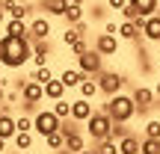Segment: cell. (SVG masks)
Returning a JSON list of instances; mask_svg holds the SVG:
<instances>
[{
  "label": "cell",
  "mask_w": 160,
  "mask_h": 154,
  "mask_svg": "<svg viewBox=\"0 0 160 154\" xmlns=\"http://www.w3.org/2000/svg\"><path fill=\"white\" fill-rule=\"evenodd\" d=\"M139 142H142L139 137L128 133V137H122V139H119V151H122V154H139Z\"/></svg>",
  "instance_id": "obj_22"
},
{
  "label": "cell",
  "mask_w": 160,
  "mask_h": 154,
  "mask_svg": "<svg viewBox=\"0 0 160 154\" xmlns=\"http://www.w3.org/2000/svg\"><path fill=\"white\" fill-rule=\"evenodd\" d=\"M77 68L86 71V74H101V68H104V53L95 51V45H92L86 53H80V57H77Z\"/></svg>",
  "instance_id": "obj_5"
},
{
  "label": "cell",
  "mask_w": 160,
  "mask_h": 154,
  "mask_svg": "<svg viewBox=\"0 0 160 154\" xmlns=\"http://www.w3.org/2000/svg\"><path fill=\"white\" fill-rule=\"evenodd\" d=\"M104 33H113V36H119V27H116L113 21H107V24H104Z\"/></svg>",
  "instance_id": "obj_38"
},
{
  "label": "cell",
  "mask_w": 160,
  "mask_h": 154,
  "mask_svg": "<svg viewBox=\"0 0 160 154\" xmlns=\"http://www.w3.org/2000/svg\"><path fill=\"white\" fill-rule=\"evenodd\" d=\"M45 145H48L51 151H62V148H65V133H62V131L48 133V137H45Z\"/></svg>",
  "instance_id": "obj_26"
},
{
  "label": "cell",
  "mask_w": 160,
  "mask_h": 154,
  "mask_svg": "<svg viewBox=\"0 0 160 154\" xmlns=\"http://www.w3.org/2000/svg\"><path fill=\"white\" fill-rule=\"evenodd\" d=\"M30 77H33L36 83H42V86H45L48 80H53V71H51V65H39V68H36Z\"/></svg>",
  "instance_id": "obj_30"
},
{
  "label": "cell",
  "mask_w": 160,
  "mask_h": 154,
  "mask_svg": "<svg viewBox=\"0 0 160 154\" xmlns=\"http://www.w3.org/2000/svg\"><path fill=\"white\" fill-rule=\"evenodd\" d=\"M65 6H68L65 0H42V9H45L51 18H62L65 15Z\"/></svg>",
  "instance_id": "obj_23"
},
{
  "label": "cell",
  "mask_w": 160,
  "mask_h": 154,
  "mask_svg": "<svg viewBox=\"0 0 160 154\" xmlns=\"http://www.w3.org/2000/svg\"><path fill=\"white\" fill-rule=\"evenodd\" d=\"M131 3H133V6L139 9V15H142V18L154 15V12L160 9V3H157V0H131Z\"/></svg>",
  "instance_id": "obj_27"
},
{
  "label": "cell",
  "mask_w": 160,
  "mask_h": 154,
  "mask_svg": "<svg viewBox=\"0 0 160 154\" xmlns=\"http://www.w3.org/2000/svg\"><path fill=\"white\" fill-rule=\"evenodd\" d=\"M3 68H6V65H3V62H0V74H3Z\"/></svg>",
  "instance_id": "obj_47"
},
{
  "label": "cell",
  "mask_w": 160,
  "mask_h": 154,
  "mask_svg": "<svg viewBox=\"0 0 160 154\" xmlns=\"http://www.w3.org/2000/svg\"><path fill=\"white\" fill-rule=\"evenodd\" d=\"M139 18H142V15H139V9L128 0V6L122 9V21H139Z\"/></svg>",
  "instance_id": "obj_34"
},
{
  "label": "cell",
  "mask_w": 160,
  "mask_h": 154,
  "mask_svg": "<svg viewBox=\"0 0 160 154\" xmlns=\"http://www.w3.org/2000/svg\"><path fill=\"white\" fill-rule=\"evenodd\" d=\"M139 154H160V139L142 137V142H139Z\"/></svg>",
  "instance_id": "obj_29"
},
{
  "label": "cell",
  "mask_w": 160,
  "mask_h": 154,
  "mask_svg": "<svg viewBox=\"0 0 160 154\" xmlns=\"http://www.w3.org/2000/svg\"><path fill=\"white\" fill-rule=\"evenodd\" d=\"M3 9H6L9 18H21V21L30 18V6H24L21 0H3Z\"/></svg>",
  "instance_id": "obj_15"
},
{
  "label": "cell",
  "mask_w": 160,
  "mask_h": 154,
  "mask_svg": "<svg viewBox=\"0 0 160 154\" xmlns=\"http://www.w3.org/2000/svg\"><path fill=\"white\" fill-rule=\"evenodd\" d=\"M65 3H83V0H65Z\"/></svg>",
  "instance_id": "obj_45"
},
{
  "label": "cell",
  "mask_w": 160,
  "mask_h": 154,
  "mask_svg": "<svg viewBox=\"0 0 160 154\" xmlns=\"http://www.w3.org/2000/svg\"><path fill=\"white\" fill-rule=\"evenodd\" d=\"M21 101H24V107H27V110H36V104L45 101V86L36 83V80L30 77L27 83H24V89H21Z\"/></svg>",
  "instance_id": "obj_7"
},
{
  "label": "cell",
  "mask_w": 160,
  "mask_h": 154,
  "mask_svg": "<svg viewBox=\"0 0 160 154\" xmlns=\"http://www.w3.org/2000/svg\"><path fill=\"white\" fill-rule=\"evenodd\" d=\"M104 110L110 113V119H113V122H125V125H128V122L137 116V101H133V95L116 92V95H110V98H107Z\"/></svg>",
  "instance_id": "obj_2"
},
{
  "label": "cell",
  "mask_w": 160,
  "mask_h": 154,
  "mask_svg": "<svg viewBox=\"0 0 160 154\" xmlns=\"http://www.w3.org/2000/svg\"><path fill=\"white\" fill-rule=\"evenodd\" d=\"M133 101H137V116H139V119H145V116H148V110L154 107L157 95H154V89H151V86H137V89H133Z\"/></svg>",
  "instance_id": "obj_6"
},
{
  "label": "cell",
  "mask_w": 160,
  "mask_h": 154,
  "mask_svg": "<svg viewBox=\"0 0 160 154\" xmlns=\"http://www.w3.org/2000/svg\"><path fill=\"white\" fill-rule=\"evenodd\" d=\"M128 6V0H107V9H116V12H122Z\"/></svg>",
  "instance_id": "obj_37"
},
{
  "label": "cell",
  "mask_w": 160,
  "mask_h": 154,
  "mask_svg": "<svg viewBox=\"0 0 160 154\" xmlns=\"http://www.w3.org/2000/svg\"><path fill=\"white\" fill-rule=\"evenodd\" d=\"M83 77H89V74H86V71H80V68H65L62 74H59V80H62L68 89H77V86L83 83Z\"/></svg>",
  "instance_id": "obj_18"
},
{
  "label": "cell",
  "mask_w": 160,
  "mask_h": 154,
  "mask_svg": "<svg viewBox=\"0 0 160 154\" xmlns=\"http://www.w3.org/2000/svg\"><path fill=\"white\" fill-rule=\"evenodd\" d=\"M53 113H57L59 116V119H68V116H71V101H65V98H59V101H53Z\"/></svg>",
  "instance_id": "obj_31"
},
{
  "label": "cell",
  "mask_w": 160,
  "mask_h": 154,
  "mask_svg": "<svg viewBox=\"0 0 160 154\" xmlns=\"http://www.w3.org/2000/svg\"><path fill=\"white\" fill-rule=\"evenodd\" d=\"M77 154H95V151H92V148H83V151H77Z\"/></svg>",
  "instance_id": "obj_44"
},
{
  "label": "cell",
  "mask_w": 160,
  "mask_h": 154,
  "mask_svg": "<svg viewBox=\"0 0 160 154\" xmlns=\"http://www.w3.org/2000/svg\"><path fill=\"white\" fill-rule=\"evenodd\" d=\"M92 113H95V107H92V101H89V98H83V95H80L77 101H71V119L86 122Z\"/></svg>",
  "instance_id": "obj_12"
},
{
  "label": "cell",
  "mask_w": 160,
  "mask_h": 154,
  "mask_svg": "<svg viewBox=\"0 0 160 154\" xmlns=\"http://www.w3.org/2000/svg\"><path fill=\"white\" fill-rule=\"evenodd\" d=\"M98 77V86H101V92L104 95H116V92H122V86L128 83L125 74H116V71H101V74H95Z\"/></svg>",
  "instance_id": "obj_8"
},
{
  "label": "cell",
  "mask_w": 160,
  "mask_h": 154,
  "mask_svg": "<svg viewBox=\"0 0 160 154\" xmlns=\"http://www.w3.org/2000/svg\"><path fill=\"white\" fill-rule=\"evenodd\" d=\"M119 47H122V39H119V36H113V33H98L95 51H101L104 57H116V53H119Z\"/></svg>",
  "instance_id": "obj_9"
},
{
  "label": "cell",
  "mask_w": 160,
  "mask_h": 154,
  "mask_svg": "<svg viewBox=\"0 0 160 154\" xmlns=\"http://www.w3.org/2000/svg\"><path fill=\"white\" fill-rule=\"evenodd\" d=\"M18 95H21L18 89H15V92H6V104H15V101H18Z\"/></svg>",
  "instance_id": "obj_39"
},
{
  "label": "cell",
  "mask_w": 160,
  "mask_h": 154,
  "mask_svg": "<svg viewBox=\"0 0 160 154\" xmlns=\"http://www.w3.org/2000/svg\"><path fill=\"white\" fill-rule=\"evenodd\" d=\"M86 148V139H83V133H68V137H65V151L68 154H77V151H83Z\"/></svg>",
  "instance_id": "obj_24"
},
{
  "label": "cell",
  "mask_w": 160,
  "mask_h": 154,
  "mask_svg": "<svg viewBox=\"0 0 160 154\" xmlns=\"http://www.w3.org/2000/svg\"><path fill=\"white\" fill-rule=\"evenodd\" d=\"M128 127H125V122H113V131H110V139H116V142H119L122 137H128Z\"/></svg>",
  "instance_id": "obj_35"
},
{
  "label": "cell",
  "mask_w": 160,
  "mask_h": 154,
  "mask_svg": "<svg viewBox=\"0 0 160 154\" xmlns=\"http://www.w3.org/2000/svg\"><path fill=\"white\" fill-rule=\"evenodd\" d=\"M142 137H151V139H160V119H148L142 127Z\"/></svg>",
  "instance_id": "obj_33"
},
{
  "label": "cell",
  "mask_w": 160,
  "mask_h": 154,
  "mask_svg": "<svg viewBox=\"0 0 160 154\" xmlns=\"http://www.w3.org/2000/svg\"><path fill=\"white\" fill-rule=\"evenodd\" d=\"M65 89H68V86H65L59 77H53V80L45 83V98L48 101H59V98H65Z\"/></svg>",
  "instance_id": "obj_16"
},
{
  "label": "cell",
  "mask_w": 160,
  "mask_h": 154,
  "mask_svg": "<svg viewBox=\"0 0 160 154\" xmlns=\"http://www.w3.org/2000/svg\"><path fill=\"white\" fill-rule=\"evenodd\" d=\"M59 116L53 113V110H42V113H36L33 116V133H39L42 139L48 137V133H53V131H59Z\"/></svg>",
  "instance_id": "obj_4"
},
{
  "label": "cell",
  "mask_w": 160,
  "mask_h": 154,
  "mask_svg": "<svg viewBox=\"0 0 160 154\" xmlns=\"http://www.w3.org/2000/svg\"><path fill=\"white\" fill-rule=\"evenodd\" d=\"M51 21L48 18H33L30 21V39H51Z\"/></svg>",
  "instance_id": "obj_14"
},
{
  "label": "cell",
  "mask_w": 160,
  "mask_h": 154,
  "mask_svg": "<svg viewBox=\"0 0 160 154\" xmlns=\"http://www.w3.org/2000/svg\"><path fill=\"white\" fill-rule=\"evenodd\" d=\"M48 57H51V42L48 39H33V65H48Z\"/></svg>",
  "instance_id": "obj_13"
},
{
  "label": "cell",
  "mask_w": 160,
  "mask_h": 154,
  "mask_svg": "<svg viewBox=\"0 0 160 154\" xmlns=\"http://www.w3.org/2000/svg\"><path fill=\"white\" fill-rule=\"evenodd\" d=\"M12 142H15L18 151H30L33 142H36V137H33V131H18L15 137H12Z\"/></svg>",
  "instance_id": "obj_21"
},
{
  "label": "cell",
  "mask_w": 160,
  "mask_h": 154,
  "mask_svg": "<svg viewBox=\"0 0 160 154\" xmlns=\"http://www.w3.org/2000/svg\"><path fill=\"white\" fill-rule=\"evenodd\" d=\"M142 21L145 18H139V21H122L119 24V39L122 42H139L142 39Z\"/></svg>",
  "instance_id": "obj_10"
},
{
  "label": "cell",
  "mask_w": 160,
  "mask_h": 154,
  "mask_svg": "<svg viewBox=\"0 0 160 154\" xmlns=\"http://www.w3.org/2000/svg\"><path fill=\"white\" fill-rule=\"evenodd\" d=\"M95 154H122V151H119V142L116 139H101L95 145Z\"/></svg>",
  "instance_id": "obj_28"
},
{
  "label": "cell",
  "mask_w": 160,
  "mask_h": 154,
  "mask_svg": "<svg viewBox=\"0 0 160 154\" xmlns=\"http://www.w3.org/2000/svg\"><path fill=\"white\" fill-rule=\"evenodd\" d=\"M77 89H80V95H83V98H89V101H92V98L101 92V86H98V80H92V74H89V77H83V83H80Z\"/></svg>",
  "instance_id": "obj_25"
},
{
  "label": "cell",
  "mask_w": 160,
  "mask_h": 154,
  "mask_svg": "<svg viewBox=\"0 0 160 154\" xmlns=\"http://www.w3.org/2000/svg\"><path fill=\"white\" fill-rule=\"evenodd\" d=\"M142 39L160 45V12H154V15H148L142 21Z\"/></svg>",
  "instance_id": "obj_11"
},
{
  "label": "cell",
  "mask_w": 160,
  "mask_h": 154,
  "mask_svg": "<svg viewBox=\"0 0 160 154\" xmlns=\"http://www.w3.org/2000/svg\"><path fill=\"white\" fill-rule=\"evenodd\" d=\"M65 24H80L86 21V12H83V3H68L65 6V15H62Z\"/></svg>",
  "instance_id": "obj_19"
},
{
  "label": "cell",
  "mask_w": 160,
  "mask_h": 154,
  "mask_svg": "<svg viewBox=\"0 0 160 154\" xmlns=\"http://www.w3.org/2000/svg\"><path fill=\"white\" fill-rule=\"evenodd\" d=\"M3 24H6V9L0 6V27H3Z\"/></svg>",
  "instance_id": "obj_40"
},
{
  "label": "cell",
  "mask_w": 160,
  "mask_h": 154,
  "mask_svg": "<svg viewBox=\"0 0 160 154\" xmlns=\"http://www.w3.org/2000/svg\"><path fill=\"white\" fill-rule=\"evenodd\" d=\"M86 125V133H89L95 142H101V139H110V131H113V119H110L107 110H95V113L89 116V119L83 122Z\"/></svg>",
  "instance_id": "obj_3"
},
{
  "label": "cell",
  "mask_w": 160,
  "mask_h": 154,
  "mask_svg": "<svg viewBox=\"0 0 160 154\" xmlns=\"http://www.w3.org/2000/svg\"><path fill=\"white\" fill-rule=\"evenodd\" d=\"M33 59V39H24V36H6L0 39V62L6 68H21L24 62Z\"/></svg>",
  "instance_id": "obj_1"
},
{
  "label": "cell",
  "mask_w": 160,
  "mask_h": 154,
  "mask_svg": "<svg viewBox=\"0 0 160 154\" xmlns=\"http://www.w3.org/2000/svg\"><path fill=\"white\" fill-rule=\"evenodd\" d=\"M6 154H21V151H18V148H15V151H6Z\"/></svg>",
  "instance_id": "obj_46"
},
{
  "label": "cell",
  "mask_w": 160,
  "mask_h": 154,
  "mask_svg": "<svg viewBox=\"0 0 160 154\" xmlns=\"http://www.w3.org/2000/svg\"><path fill=\"white\" fill-rule=\"evenodd\" d=\"M86 51H89V42H86V36H80V39H74V42L68 45V53H71V57H80V53H86Z\"/></svg>",
  "instance_id": "obj_32"
},
{
  "label": "cell",
  "mask_w": 160,
  "mask_h": 154,
  "mask_svg": "<svg viewBox=\"0 0 160 154\" xmlns=\"http://www.w3.org/2000/svg\"><path fill=\"white\" fill-rule=\"evenodd\" d=\"M154 95L160 98V80H157V83H154Z\"/></svg>",
  "instance_id": "obj_43"
},
{
  "label": "cell",
  "mask_w": 160,
  "mask_h": 154,
  "mask_svg": "<svg viewBox=\"0 0 160 154\" xmlns=\"http://www.w3.org/2000/svg\"><path fill=\"white\" fill-rule=\"evenodd\" d=\"M0 104H6V86H0Z\"/></svg>",
  "instance_id": "obj_41"
},
{
  "label": "cell",
  "mask_w": 160,
  "mask_h": 154,
  "mask_svg": "<svg viewBox=\"0 0 160 154\" xmlns=\"http://www.w3.org/2000/svg\"><path fill=\"white\" fill-rule=\"evenodd\" d=\"M15 133H18V125H15V119H12V116L3 110V113H0V137H3V139H12Z\"/></svg>",
  "instance_id": "obj_20"
},
{
  "label": "cell",
  "mask_w": 160,
  "mask_h": 154,
  "mask_svg": "<svg viewBox=\"0 0 160 154\" xmlns=\"http://www.w3.org/2000/svg\"><path fill=\"white\" fill-rule=\"evenodd\" d=\"M0 39H3V33H0Z\"/></svg>",
  "instance_id": "obj_48"
},
{
  "label": "cell",
  "mask_w": 160,
  "mask_h": 154,
  "mask_svg": "<svg viewBox=\"0 0 160 154\" xmlns=\"http://www.w3.org/2000/svg\"><path fill=\"white\" fill-rule=\"evenodd\" d=\"M6 145H9V139H3V137H0V151H3V154H6Z\"/></svg>",
  "instance_id": "obj_42"
},
{
  "label": "cell",
  "mask_w": 160,
  "mask_h": 154,
  "mask_svg": "<svg viewBox=\"0 0 160 154\" xmlns=\"http://www.w3.org/2000/svg\"><path fill=\"white\" fill-rule=\"evenodd\" d=\"M15 125H18V131H33V119L30 116H18Z\"/></svg>",
  "instance_id": "obj_36"
},
{
  "label": "cell",
  "mask_w": 160,
  "mask_h": 154,
  "mask_svg": "<svg viewBox=\"0 0 160 154\" xmlns=\"http://www.w3.org/2000/svg\"><path fill=\"white\" fill-rule=\"evenodd\" d=\"M6 36H24V39H30V24L21 21V18H9V21L3 24Z\"/></svg>",
  "instance_id": "obj_17"
}]
</instances>
